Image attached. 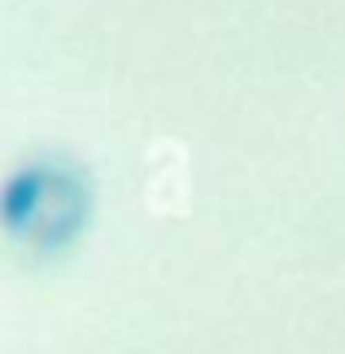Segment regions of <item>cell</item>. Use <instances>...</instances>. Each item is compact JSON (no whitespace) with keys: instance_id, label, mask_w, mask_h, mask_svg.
<instances>
[{"instance_id":"6da1fadb","label":"cell","mask_w":345,"mask_h":354,"mask_svg":"<svg viewBox=\"0 0 345 354\" xmlns=\"http://www.w3.org/2000/svg\"><path fill=\"white\" fill-rule=\"evenodd\" d=\"M92 214V180L71 158H35L9 175L0 219L35 250H62L84 232Z\"/></svg>"}]
</instances>
